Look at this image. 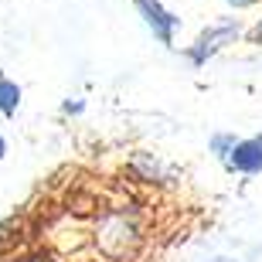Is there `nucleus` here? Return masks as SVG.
Masks as SVG:
<instances>
[{"label": "nucleus", "mask_w": 262, "mask_h": 262, "mask_svg": "<svg viewBox=\"0 0 262 262\" xmlns=\"http://www.w3.org/2000/svg\"><path fill=\"white\" fill-rule=\"evenodd\" d=\"M136 7L143 10V17L150 20V28L160 34V41H170V31H174V24H177V17H170L157 0H133Z\"/></svg>", "instance_id": "nucleus-1"}, {"label": "nucleus", "mask_w": 262, "mask_h": 262, "mask_svg": "<svg viewBox=\"0 0 262 262\" xmlns=\"http://www.w3.org/2000/svg\"><path fill=\"white\" fill-rule=\"evenodd\" d=\"M232 164L245 174H252V170H262V140H252V143H238L235 146V157Z\"/></svg>", "instance_id": "nucleus-2"}, {"label": "nucleus", "mask_w": 262, "mask_h": 262, "mask_svg": "<svg viewBox=\"0 0 262 262\" xmlns=\"http://www.w3.org/2000/svg\"><path fill=\"white\" fill-rule=\"evenodd\" d=\"M228 38H235V28H222V31H214V34H204L201 48L194 51V61H204V55H211L218 48V41H228Z\"/></svg>", "instance_id": "nucleus-3"}, {"label": "nucleus", "mask_w": 262, "mask_h": 262, "mask_svg": "<svg viewBox=\"0 0 262 262\" xmlns=\"http://www.w3.org/2000/svg\"><path fill=\"white\" fill-rule=\"evenodd\" d=\"M17 99H20V89L14 85V82H4V78H0V109H4V113H14V109H17Z\"/></svg>", "instance_id": "nucleus-4"}, {"label": "nucleus", "mask_w": 262, "mask_h": 262, "mask_svg": "<svg viewBox=\"0 0 262 262\" xmlns=\"http://www.w3.org/2000/svg\"><path fill=\"white\" fill-rule=\"evenodd\" d=\"M232 4H238V7H245V4H252V0H232Z\"/></svg>", "instance_id": "nucleus-5"}, {"label": "nucleus", "mask_w": 262, "mask_h": 262, "mask_svg": "<svg viewBox=\"0 0 262 262\" xmlns=\"http://www.w3.org/2000/svg\"><path fill=\"white\" fill-rule=\"evenodd\" d=\"M255 38H259V41H262V24H259V31H255Z\"/></svg>", "instance_id": "nucleus-6"}, {"label": "nucleus", "mask_w": 262, "mask_h": 262, "mask_svg": "<svg viewBox=\"0 0 262 262\" xmlns=\"http://www.w3.org/2000/svg\"><path fill=\"white\" fill-rule=\"evenodd\" d=\"M0 157H4V140H0Z\"/></svg>", "instance_id": "nucleus-7"}]
</instances>
